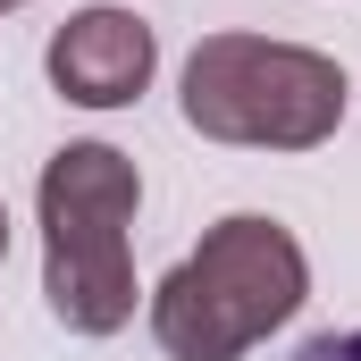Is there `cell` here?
Wrapping results in <instances>:
<instances>
[{
	"label": "cell",
	"mask_w": 361,
	"mask_h": 361,
	"mask_svg": "<svg viewBox=\"0 0 361 361\" xmlns=\"http://www.w3.org/2000/svg\"><path fill=\"white\" fill-rule=\"evenodd\" d=\"M311 294V261L302 244L244 210V219H219L202 235V252H185L177 269L160 277L152 294V336L169 361H244L269 328H286Z\"/></svg>",
	"instance_id": "cell-1"
},
{
	"label": "cell",
	"mask_w": 361,
	"mask_h": 361,
	"mask_svg": "<svg viewBox=\"0 0 361 361\" xmlns=\"http://www.w3.org/2000/svg\"><path fill=\"white\" fill-rule=\"evenodd\" d=\"M42 294L76 336H118L135 319V261H126V227L143 177L126 152L109 143H68L42 169Z\"/></svg>",
	"instance_id": "cell-2"
},
{
	"label": "cell",
	"mask_w": 361,
	"mask_h": 361,
	"mask_svg": "<svg viewBox=\"0 0 361 361\" xmlns=\"http://www.w3.org/2000/svg\"><path fill=\"white\" fill-rule=\"evenodd\" d=\"M345 118V68L302 42L210 34L185 59V126L244 152H319Z\"/></svg>",
	"instance_id": "cell-3"
},
{
	"label": "cell",
	"mask_w": 361,
	"mask_h": 361,
	"mask_svg": "<svg viewBox=\"0 0 361 361\" xmlns=\"http://www.w3.org/2000/svg\"><path fill=\"white\" fill-rule=\"evenodd\" d=\"M152 59H160V42H152V25L135 8H76L42 51L51 85L68 101H85V109H126L152 85Z\"/></svg>",
	"instance_id": "cell-4"
},
{
	"label": "cell",
	"mask_w": 361,
	"mask_h": 361,
	"mask_svg": "<svg viewBox=\"0 0 361 361\" xmlns=\"http://www.w3.org/2000/svg\"><path fill=\"white\" fill-rule=\"evenodd\" d=\"M294 361H361V328H353V336H311Z\"/></svg>",
	"instance_id": "cell-5"
},
{
	"label": "cell",
	"mask_w": 361,
	"mask_h": 361,
	"mask_svg": "<svg viewBox=\"0 0 361 361\" xmlns=\"http://www.w3.org/2000/svg\"><path fill=\"white\" fill-rule=\"evenodd\" d=\"M0 261H8V210H0Z\"/></svg>",
	"instance_id": "cell-6"
},
{
	"label": "cell",
	"mask_w": 361,
	"mask_h": 361,
	"mask_svg": "<svg viewBox=\"0 0 361 361\" xmlns=\"http://www.w3.org/2000/svg\"><path fill=\"white\" fill-rule=\"evenodd\" d=\"M0 8H25V0H0Z\"/></svg>",
	"instance_id": "cell-7"
}]
</instances>
